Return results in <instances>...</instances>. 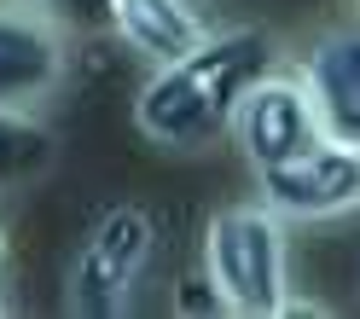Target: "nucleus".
I'll return each mask as SVG.
<instances>
[{"label": "nucleus", "instance_id": "obj_6", "mask_svg": "<svg viewBox=\"0 0 360 319\" xmlns=\"http://www.w3.org/2000/svg\"><path fill=\"white\" fill-rule=\"evenodd\" d=\"M70 70V35L35 6H0V105H41Z\"/></svg>", "mask_w": 360, "mask_h": 319}, {"label": "nucleus", "instance_id": "obj_8", "mask_svg": "<svg viewBox=\"0 0 360 319\" xmlns=\"http://www.w3.org/2000/svg\"><path fill=\"white\" fill-rule=\"evenodd\" d=\"M110 35L157 70L186 58L210 35V18L198 12V0H110Z\"/></svg>", "mask_w": 360, "mask_h": 319}, {"label": "nucleus", "instance_id": "obj_1", "mask_svg": "<svg viewBox=\"0 0 360 319\" xmlns=\"http://www.w3.org/2000/svg\"><path fill=\"white\" fill-rule=\"evenodd\" d=\"M274 35L262 24L210 30L186 58L157 64L134 93V128L163 151H204L227 140L233 110L250 87L274 70Z\"/></svg>", "mask_w": 360, "mask_h": 319}, {"label": "nucleus", "instance_id": "obj_7", "mask_svg": "<svg viewBox=\"0 0 360 319\" xmlns=\"http://www.w3.org/2000/svg\"><path fill=\"white\" fill-rule=\"evenodd\" d=\"M297 76L308 82L331 140L360 145V24L314 35L297 58Z\"/></svg>", "mask_w": 360, "mask_h": 319}, {"label": "nucleus", "instance_id": "obj_3", "mask_svg": "<svg viewBox=\"0 0 360 319\" xmlns=\"http://www.w3.org/2000/svg\"><path fill=\"white\" fill-rule=\"evenodd\" d=\"M157 215L146 203H110L76 244L70 279H64V308L76 319H122L134 313L140 290L157 267Z\"/></svg>", "mask_w": 360, "mask_h": 319}, {"label": "nucleus", "instance_id": "obj_11", "mask_svg": "<svg viewBox=\"0 0 360 319\" xmlns=\"http://www.w3.org/2000/svg\"><path fill=\"white\" fill-rule=\"evenodd\" d=\"M6 249H12V244H6V226H0V273H6Z\"/></svg>", "mask_w": 360, "mask_h": 319}, {"label": "nucleus", "instance_id": "obj_5", "mask_svg": "<svg viewBox=\"0 0 360 319\" xmlns=\"http://www.w3.org/2000/svg\"><path fill=\"white\" fill-rule=\"evenodd\" d=\"M256 192L285 221H343L360 209V145L326 140L274 169H256Z\"/></svg>", "mask_w": 360, "mask_h": 319}, {"label": "nucleus", "instance_id": "obj_9", "mask_svg": "<svg viewBox=\"0 0 360 319\" xmlns=\"http://www.w3.org/2000/svg\"><path fill=\"white\" fill-rule=\"evenodd\" d=\"M58 163V134L35 117V105H0V192H24Z\"/></svg>", "mask_w": 360, "mask_h": 319}, {"label": "nucleus", "instance_id": "obj_4", "mask_svg": "<svg viewBox=\"0 0 360 319\" xmlns=\"http://www.w3.org/2000/svg\"><path fill=\"white\" fill-rule=\"evenodd\" d=\"M227 140L238 145V157L250 169H274V163H285V157L320 145L326 140V122H320V105H314L308 82L297 70H279V64H274V70L238 99Z\"/></svg>", "mask_w": 360, "mask_h": 319}, {"label": "nucleus", "instance_id": "obj_10", "mask_svg": "<svg viewBox=\"0 0 360 319\" xmlns=\"http://www.w3.org/2000/svg\"><path fill=\"white\" fill-rule=\"evenodd\" d=\"M47 24H58L64 35H87V30H110V0H24Z\"/></svg>", "mask_w": 360, "mask_h": 319}, {"label": "nucleus", "instance_id": "obj_2", "mask_svg": "<svg viewBox=\"0 0 360 319\" xmlns=\"http://www.w3.org/2000/svg\"><path fill=\"white\" fill-rule=\"evenodd\" d=\"M204 279L221 313L285 319L290 308V221L267 203H227L204 221Z\"/></svg>", "mask_w": 360, "mask_h": 319}]
</instances>
